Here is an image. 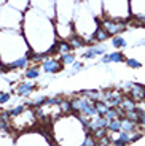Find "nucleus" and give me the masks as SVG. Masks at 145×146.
Returning <instances> with one entry per match:
<instances>
[{
  "instance_id": "1",
  "label": "nucleus",
  "mask_w": 145,
  "mask_h": 146,
  "mask_svg": "<svg viewBox=\"0 0 145 146\" xmlns=\"http://www.w3.org/2000/svg\"><path fill=\"white\" fill-rule=\"evenodd\" d=\"M104 8V18L128 21L131 18L129 0H102Z\"/></svg>"
},
{
  "instance_id": "2",
  "label": "nucleus",
  "mask_w": 145,
  "mask_h": 146,
  "mask_svg": "<svg viewBox=\"0 0 145 146\" xmlns=\"http://www.w3.org/2000/svg\"><path fill=\"white\" fill-rule=\"evenodd\" d=\"M78 3H80V0H56V22L72 24Z\"/></svg>"
},
{
  "instance_id": "3",
  "label": "nucleus",
  "mask_w": 145,
  "mask_h": 146,
  "mask_svg": "<svg viewBox=\"0 0 145 146\" xmlns=\"http://www.w3.org/2000/svg\"><path fill=\"white\" fill-rule=\"evenodd\" d=\"M99 27H102L110 36H115V35H121V32L128 27V21H118V19L102 18L101 22H99Z\"/></svg>"
},
{
  "instance_id": "4",
  "label": "nucleus",
  "mask_w": 145,
  "mask_h": 146,
  "mask_svg": "<svg viewBox=\"0 0 145 146\" xmlns=\"http://www.w3.org/2000/svg\"><path fill=\"white\" fill-rule=\"evenodd\" d=\"M124 92H126L128 97H131L136 103L145 102V86H142V84L128 83L126 86H124Z\"/></svg>"
},
{
  "instance_id": "5",
  "label": "nucleus",
  "mask_w": 145,
  "mask_h": 146,
  "mask_svg": "<svg viewBox=\"0 0 145 146\" xmlns=\"http://www.w3.org/2000/svg\"><path fill=\"white\" fill-rule=\"evenodd\" d=\"M64 68V65L61 64V60L56 57H45L43 64H42V70L45 73H58Z\"/></svg>"
},
{
  "instance_id": "6",
  "label": "nucleus",
  "mask_w": 145,
  "mask_h": 146,
  "mask_svg": "<svg viewBox=\"0 0 145 146\" xmlns=\"http://www.w3.org/2000/svg\"><path fill=\"white\" fill-rule=\"evenodd\" d=\"M107 54V46L105 44H93L83 52V59H94V57H102Z\"/></svg>"
},
{
  "instance_id": "7",
  "label": "nucleus",
  "mask_w": 145,
  "mask_h": 146,
  "mask_svg": "<svg viewBox=\"0 0 145 146\" xmlns=\"http://www.w3.org/2000/svg\"><path fill=\"white\" fill-rule=\"evenodd\" d=\"M129 7L132 18L145 16V0H129Z\"/></svg>"
},
{
  "instance_id": "8",
  "label": "nucleus",
  "mask_w": 145,
  "mask_h": 146,
  "mask_svg": "<svg viewBox=\"0 0 145 146\" xmlns=\"http://www.w3.org/2000/svg\"><path fill=\"white\" fill-rule=\"evenodd\" d=\"M101 62L102 64H118V62H126V56L120 51H115V52H110V54H105L101 57Z\"/></svg>"
},
{
  "instance_id": "9",
  "label": "nucleus",
  "mask_w": 145,
  "mask_h": 146,
  "mask_svg": "<svg viewBox=\"0 0 145 146\" xmlns=\"http://www.w3.org/2000/svg\"><path fill=\"white\" fill-rule=\"evenodd\" d=\"M29 59L30 57H21L15 62H11L10 65H5L3 67V72H10V70H24L27 68V64H29Z\"/></svg>"
},
{
  "instance_id": "10",
  "label": "nucleus",
  "mask_w": 145,
  "mask_h": 146,
  "mask_svg": "<svg viewBox=\"0 0 145 146\" xmlns=\"http://www.w3.org/2000/svg\"><path fill=\"white\" fill-rule=\"evenodd\" d=\"M88 8H89L96 16L104 15V8H102V0H81Z\"/></svg>"
},
{
  "instance_id": "11",
  "label": "nucleus",
  "mask_w": 145,
  "mask_h": 146,
  "mask_svg": "<svg viewBox=\"0 0 145 146\" xmlns=\"http://www.w3.org/2000/svg\"><path fill=\"white\" fill-rule=\"evenodd\" d=\"M34 89H35V84L34 83H19L18 89H16V94L19 97H29Z\"/></svg>"
},
{
  "instance_id": "12",
  "label": "nucleus",
  "mask_w": 145,
  "mask_h": 146,
  "mask_svg": "<svg viewBox=\"0 0 145 146\" xmlns=\"http://www.w3.org/2000/svg\"><path fill=\"white\" fill-rule=\"evenodd\" d=\"M8 2H10L11 8L21 11V13H24L30 8V0H8Z\"/></svg>"
},
{
  "instance_id": "13",
  "label": "nucleus",
  "mask_w": 145,
  "mask_h": 146,
  "mask_svg": "<svg viewBox=\"0 0 145 146\" xmlns=\"http://www.w3.org/2000/svg\"><path fill=\"white\" fill-rule=\"evenodd\" d=\"M120 108H121V110H124V111H134V110H137V103H136L134 100L131 99V97L124 95L123 100H121Z\"/></svg>"
},
{
  "instance_id": "14",
  "label": "nucleus",
  "mask_w": 145,
  "mask_h": 146,
  "mask_svg": "<svg viewBox=\"0 0 145 146\" xmlns=\"http://www.w3.org/2000/svg\"><path fill=\"white\" fill-rule=\"evenodd\" d=\"M110 43H112L113 48H116V49H121V48H126L128 46V40L124 38L123 35H115L110 38Z\"/></svg>"
},
{
  "instance_id": "15",
  "label": "nucleus",
  "mask_w": 145,
  "mask_h": 146,
  "mask_svg": "<svg viewBox=\"0 0 145 146\" xmlns=\"http://www.w3.org/2000/svg\"><path fill=\"white\" fill-rule=\"evenodd\" d=\"M139 124L134 122V121H129L126 117H121V130L123 132H132V130H137Z\"/></svg>"
},
{
  "instance_id": "16",
  "label": "nucleus",
  "mask_w": 145,
  "mask_h": 146,
  "mask_svg": "<svg viewBox=\"0 0 145 146\" xmlns=\"http://www.w3.org/2000/svg\"><path fill=\"white\" fill-rule=\"evenodd\" d=\"M86 105H89V100L83 99V97H78V99L72 100V110L73 111H80L81 113V110H83Z\"/></svg>"
},
{
  "instance_id": "17",
  "label": "nucleus",
  "mask_w": 145,
  "mask_h": 146,
  "mask_svg": "<svg viewBox=\"0 0 145 146\" xmlns=\"http://www.w3.org/2000/svg\"><path fill=\"white\" fill-rule=\"evenodd\" d=\"M38 76H40V72H38L37 67H29V68H26V72H24L26 80H37Z\"/></svg>"
},
{
  "instance_id": "18",
  "label": "nucleus",
  "mask_w": 145,
  "mask_h": 146,
  "mask_svg": "<svg viewBox=\"0 0 145 146\" xmlns=\"http://www.w3.org/2000/svg\"><path fill=\"white\" fill-rule=\"evenodd\" d=\"M107 130H109V132H113V133H118V132H121V117H120V119L109 121Z\"/></svg>"
},
{
  "instance_id": "19",
  "label": "nucleus",
  "mask_w": 145,
  "mask_h": 146,
  "mask_svg": "<svg viewBox=\"0 0 145 146\" xmlns=\"http://www.w3.org/2000/svg\"><path fill=\"white\" fill-rule=\"evenodd\" d=\"M109 36H110L109 33L105 32L102 27H99V29L96 30V33H94V38H93V41H105Z\"/></svg>"
},
{
  "instance_id": "20",
  "label": "nucleus",
  "mask_w": 145,
  "mask_h": 146,
  "mask_svg": "<svg viewBox=\"0 0 145 146\" xmlns=\"http://www.w3.org/2000/svg\"><path fill=\"white\" fill-rule=\"evenodd\" d=\"M94 106H96V110H97L99 116H105V114H107V111L110 110V106L107 105L105 102H96Z\"/></svg>"
},
{
  "instance_id": "21",
  "label": "nucleus",
  "mask_w": 145,
  "mask_h": 146,
  "mask_svg": "<svg viewBox=\"0 0 145 146\" xmlns=\"http://www.w3.org/2000/svg\"><path fill=\"white\" fill-rule=\"evenodd\" d=\"M59 60H61L62 65H72L73 62H75V56L72 54V52H69V54H64L59 57Z\"/></svg>"
},
{
  "instance_id": "22",
  "label": "nucleus",
  "mask_w": 145,
  "mask_h": 146,
  "mask_svg": "<svg viewBox=\"0 0 145 146\" xmlns=\"http://www.w3.org/2000/svg\"><path fill=\"white\" fill-rule=\"evenodd\" d=\"M124 64H126V67H129V68H134V70H139V68L142 67V64L139 62L137 59H134V57H128Z\"/></svg>"
},
{
  "instance_id": "23",
  "label": "nucleus",
  "mask_w": 145,
  "mask_h": 146,
  "mask_svg": "<svg viewBox=\"0 0 145 146\" xmlns=\"http://www.w3.org/2000/svg\"><path fill=\"white\" fill-rule=\"evenodd\" d=\"M120 110L118 108H110L109 111H107V114H105V117L109 121H113V119H120Z\"/></svg>"
},
{
  "instance_id": "24",
  "label": "nucleus",
  "mask_w": 145,
  "mask_h": 146,
  "mask_svg": "<svg viewBox=\"0 0 145 146\" xmlns=\"http://www.w3.org/2000/svg\"><path fill=\"white\" fill-rule=\"evenodd\" d=\"M83 68V64L81 62H73L72 65H70V72H67V75H69V76H72V75H75V73H78L80 72V70Z\"/></svg>"
},
{
  "instance_id": "25",
  "label": "nucleus",
  "mask_w": 145,
  "mask_h": 146,
  "mask_svg": "<svg viewBox=\"0 0 145 146\" xmlns=\"http://www.w3.org/2000/svg\"><path fill=\"white\" fill-rule=\"evenodd\" d=\"M139 111V121H137V124L139 127L145 129V110H137Z\"/></svg>"
},
{
  "instance_id": "26",
  "label": "nucleus",
  "mask_w": 145,
  "mask_h": 146,
  "mask_svg": "<svg viewBox=\"0 0 145 146\" xmlns=\"http://www.w3.org/2000/svg\"><path fill=\"white\" fill-rule=\"evenodd\" d=\"M11 99V94L10 92H0V103L3 105V103H8Z\"/></svg>"
}]
</instances>
